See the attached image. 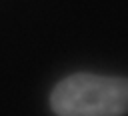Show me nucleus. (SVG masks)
<instances>
[{"label": "nucleus", "instance_id": "obj_1", "mask_svg": "<svg viewBox=\"0 0 128 116\" xmlns=\"http://www.w3.org/2000/svg\"><path fill=\"white\" fill-rule=\"evenodd\" d=\"M48 104L54 116H124L128 78L76 72L54 84Z\"/></svg>", "mask_w": 128, "mask_h": 116}]
</instances>
